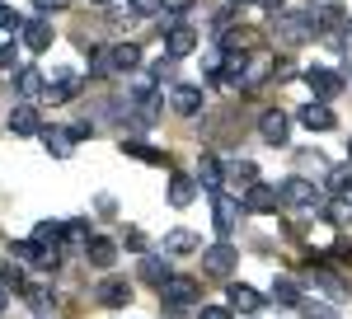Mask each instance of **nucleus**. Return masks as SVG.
Wrapping results in <instances>:
<instances>
[{
    "mask_svg": "<svg viewBox=\"0 0 352 319\" xmlns=\"http://www.w3.org/2000/svg\"><path fill=\"white\" fill-rule=\"evenodd\" d=\"M0 28H5V33H19V28H24V19H19V10L0 5Z\"/></svg>",
    "mask_w": 352,
    "mask_h": 319,
    "instance_id": "4c0bfd02",
    "label": "nucleus"
},
{
    "mask_svg": "<svg viewBox=\"0 0 352 319\" xmlns=\"http://www.w3.org/2000/svg\"><path fill=\"white\" fill-rule=\"evenodd\" d=\"M282 202H287V207H320V188L310 184L305 174H292V179L282 184Z\"/></svg>",
    "mask_w": 352,
    "mask_h": 319,
    "instance_id": "0eeeda50",
    "label": "nucleus"
},
{
    "mask_svg": "<svg viewBox=\"0 0 352 319\" xmlns=\"http://www.w3.org/2000/svg\"><path fill=\"white\" fill-rule=\"evenodd\" d=\"M305 319H338V310L333 305H324V300H315V296H300V305H296Z\"/></svg>",
    "mask_w": 352,
    "mask_h": 319,
    "instance_id": "7c9ffc66",
    "label": "nucleus"
},
{
    "mask_svg": "<svg viewBox=\"0 0 352 319\" xmlns=\"http://www.w3.org/2000/svg\"><path fill=\"white\" fill-rule=\"evenodd\" d=\"M89 5H109V0H89Z\"/></svg>",
    "mask_w": 352,
    "mask_h": 319,
    "instance_id": "09e8293b",
    "label": "nucleus"
},
{
    "mask_svg": "<svg viewBox=\"0 0 352 319\" xmlns=\"http://www.w3.org/2000/svg\"><path fill=\"white\" fill-rule=\"evenodd\" d=\"M282 202V188H272V184H249L244 188V212H254V216H268L272 207Z\"/></svg>",
    "mask_w": 352,
    "mask_h": 319,
    "instance_id": "1a4fd4ad",
    "label": "nucleus"
},
{
    "mask_svg": "<svg viewBox=\"0 0 352 319\" xmlns=\"http://www.w3.org/2000/svg\"><path fill=\"white\" fill-rule=\"evenodd\" d=\"M258 136H263L268 146H277V151H282V146L292 141V118H287L282 108H268V113H258Z\"/></svg>",
    "mask_w": 352,
    "mask_h": 319,
    "instance_id": "39448f33",
    "label": "nucleus"
},
{
    "mask_svg": "<svg viewBox=\"0 0 352 319\" xmlns=\"http://www.w3.org/2000/svg\"><path fill=\"white\" fill-rule=\"evenodd\" d=\"M230 315H235L230 305H202V315H197V319H230Z\"/></svg>",
    "mask_w": 352,
    "mask_h": 319,
    "instance_id": "ea45409f",
    "label": "nucleus"
},
{
    "mask_svg": "<svg viewBox=\"0 0 352 319\" xmlns=\"http://www.w3.org/2000/svg\"><path fill=\"white\" fill-rule=\"evenodd\" d=\"M5 305H10V287L0 282V315H5Z\"/></svg>",
    "mask_w": 352,
    "mask_h": 319,
    "instance_id": "a18cd8bd",
    "label": "nucleus"
},
{
    "mask_svg": "<svg viewBox=\"0 0 352 319\" xmlns=\"http://www.w3.org/2000/svg\"><path fill=\"white\" fill-rule=\"evenodd\" d=\"M310 277H315V287H320V292L329 296V300H352V287L348 282H343V277H338V272H333V267H315V272H310Z\"/></svg>",
    "mask_w": 352,
    "mask_h": 319,
    "instance_id": "dca6fc26",
    "label": "nucleus"
},
{
    "mask_svg": "<svg viewBox=\"0 0 352 319\" xmlns=\"http://www.w3.org/2000/svg\"><path fill=\"white\" fill-rule=\"evenodd\" d=\"M305 85H310V94H315V99H338V94H343V85H348V80L338 76V71H329V66H310V71H305Z\"/></svg>",
    "mask_w": 352,
    "mask_h": 319,
    "instance_id": "423d86ee",
    "label": "nucleus"
},
{
    "mask_svg": "<svg viewBox=\"0 0 352 319\" xmlns=\"http://www.w3.org/2000/svg\"><path fill=\"white\" fill-rule=\"evenodd\" d=\"M10 249H14V258H19V263H33V254H38V239H33V235H28V239H14Z\"/></svg>",
    "mask_w": 352,
    "mask_h": 319,
    "instance_id": "c9c22d12",
    "label": "nucleus"
},
{
    "mask_svg": "<svg viewBox=\"0 0 352 319\" xmlns=\"http://www.w3.org/2000/svg\"><path fill=\"white\" fill-rule=\"evenodd\" d=\"M0 282H5L10 292H24V287H28V277H24V267H19V263H5V267H0Z\"/></svg>",
    "mask_w": 352,
    "mask_h": 319,
    "instance_id": "72a5a7b5",
    "label": "nucleus"
},
{
    "mask_svg": "<svg viewBox=\"0 0 352 319\" xmlns=\"http://www.w3.org/2000/svg\"><path fill=\"white\" fill-rule=\"evenodd\" d=\"M235 263H240V249H235L230 239H221V244H212V249H202V272H207V277H230Z\"/></svg>",
    "mask_w": 352,
    "mask_h": 319,
    "instance_id": "20e7f679",
    "label": "nucleus"
},
{
    "mask_svg": "<svg viewBox=\"0 0 352 319\" xmlns=\"http://www.w3.org/2000/svg\"><path fill=\"white\" fill-rule=\"evenodd\" d=\"M132 300V287L122 282V277H104L99 282V305H109V310H122Z\"/></svg>",
    "mask_w": 352,
    "mask_h": 319,
    "instance_id": "4be33fe9",
    "label": "nucleus"
},
{
    "mask_svg": "<svg viewBox=\"0 0 352 319\" xmlns=\"http://www.w3.org/2000/svg\"><path fill=\"white\" fill-rule=\"evenodd\" d=\"M320 216H324V221H333V226H343V221L352 216V202H348V197H333V202H324V207H320Z\"/></svg>",
    "mask_w": 352,
    "mask_h": 319,
    "instance_id": "473e14b6",
    "label": "nucleus"
},
{
    "mask_svg": "<svg viewBox=\"0 0 352 319\" xmlns=\"http://www.w3.org/2000/svg\"><path fill=\"white\" fill-rule=\"evenodd\" d=\"M160 300L169 310H188V305H202V282L197 277H169L160 287Z\"/></svg>",
    "mask_w": 352,
    "mask_h": 319,
    "instance_id": "7ed1b4c3",
    "label": "nucleus"
},
{
    "mask_svg": "<svg viewBox=\"0 0 352 319\" xmlns=\"http://www.w3.org/2000/svg\"><path fill=\"white\" fill-rule=\"evenodd\" d=\"M85 258H89L94 267H113V263H118V244H113V239H104V235H89Z\"/></svg>",
    "mask_w": 352,
    "mask_h": 319,
    "instance_id": "5701e85b",
    "label": "nucleus"
},
{
    "mask_svg": "<svg viewBox=\"0 0 352 319\" xmlns=\"http://www.w3.org/2000/svg\"><path fill=\"white\" fill-rule=\"evenodd\" d=\"M300 118V127H310V132H329V127H333V122H338V118H333V108L324 104V99H315V104H305L296 113Z\"/></svg>",
    "mask_w": 352,
    "mask_h": 319,
    "instance_id": "a211bd4d",
    "label": "nucleus"
},
{
    "mask_svg": "<svg viewBox=\"0 0 352 319\" xmlns=\"http://www.w3.org/2000/svg\"><path fill=\"white\" fill-rule=\"evenodd\" d=\"M230 184H258V164H254V160H235V164H230Z\"/></svg>",
    "mask_w": 352,
    "mask_h": 319,
    "instance_id": "2f4dec72",
    "label": "nucleus"
},
{
    "mask_svg": "<svg viewBox=\"0 0 352 319\" xmlns=\"http://www.w3.org/2000/svg\"><path fill=\"white\" fill-rule=\"evenodd\" d=\"M300 282H292V277H277V287H272V300L277 305H300Z\"/></svg>",
    "mask_w": 352,
    "mask_h": 319,
    "instance_id": "c756f323",
    "label": "nucleus"
},
{
    "mask_svg": "<svg viewBox=\"0 0 352 319\" xmlns=\"http://www.w3.org/2000/svg\"><path fill=\"white\" fill-rule=\"evenodd\" d=\"M348 160H352V136H348Z\"/></svg>",
    "mask_w": 352,
    "mask_h": 319,
    "instance_id": "de8ad7c7",
    "label": "nucleus"
},
{
    "mask_svg": "<svg viewBox=\"0 0 352 319\" xmlns=\"http://www.w3.org/2000/svg\"><path fill=\"white\" fill-rule=\"evenodd\" d=\"M192 47H197V28H192V24L174 19V24L164 28V52L174 56V61H179V56H188Z\"/></svg>",
    "mask_w": 352,
    "mask_h": 319,
    "instance_id": "6e6552de",
    "label": "nucleus"
},
{
    "mask_svg": "<svg viewBox=\"0 0 352 319\" xmlns=\"http://www.w3.org/2000/svg\"><path fill=\"white\" fill-rule=\"evenodd\" d=\"M188 10H192V0H160V14H174V19L188 14Z\"/></svg>",
    "mask_w": 352,
    "mask_h": 319,
    "instance_id": "58836bf2",
    "label": "nucleus"
},
{
    "mask_svg": "<svg viewBox=\"0 0 352 319\" xmlns=\"http://www.w3.org/2000/svg\"><path fill=\"white\" fill-rule=\"evenodd\" d=\"M141 66V47L136 43H113V47H94L89 76H132Z\"/></svg>",
    "mask_w": 352,
    "mask_h": 319,
    "instance_id": "f03ea898",
    "label": "nucleus"
},
{
    "mask_svg": "<svg viewBox=\"0 0 352 319\" xmlns=\"http://www.w3.org/2000/svg\"><path fill=\"white\" fill-rule=\"evenodd\" d=\"M19 33H24V47H28V52H47V47H52V24H47L43 14H38V19H24Z\"/></svg>",
    "mask_w": 352,
    "mask_h": 319,
    "instance_id": "f3484780",
    "label": "nucleus"
},
{
    "mask_svg": "<svg viewBox=\"0 0 352 319\" xmlns=\"http://www.w3.org/2000/svg\"><path fill=\"white\" fill-rule=\"evenodd\" d=\"M33 239H38V244H61V226H56V221H38V226H33Z\"/></svg>",
    "mask_w": 352,
    "mask_h": 319,
    "instance_id": "f704fd0d",
    "label": "nucleus"
},
{
    "mask_svg": "<svg viewBox=\"0 0 352 319\" xmlns=\"http://www.w3.org/2000/svg\"><path fill=\"white\" fill-rule=\"evenodd\" d=\"M197 188H202V184H197V174H169V202L184 212L192 197H197Z\"/></svg>",
    "mask_w": 352,
    "mask_h": 319,
    "instance_id": "412c9836",
    "label": "nucleus"
},
{
    "mask_svg": "<svg viewBox=\"0 0 352 319\" xmlns=\"http://www.w3.org/2000/svg\"><path fill=\"white\" fill-rule=\"evenodd\" d=\"M136 277H141L146 287H164V282L174 277V267H169V254H141V267H136Z\"/></svg>",
    "mask_w": 352,
    "mask_h": 319,
    "instance_id": "9d476101",
    "label": "nucleus"
},
{
    "mask_svg": "<svg viewBox=\"0 0 352 319\" xmlns=\"http://www.w3.org/2000/svg\"><path fill=\"white\" fill-rule=\"evenodd\" d=\"M122 155H136V160H146V164H164V151L146 146V141H132V136H122Z\"/></svg>",
    "mask_w": 352,
    "mask_h": 319,
    "instance_id": "c85d7f7f",
    "label": "nucleus"
},
{
    "mask_svg": "<svg viewBox=\"0 0 352 319\" xmlns=\"http://www.w3.org/2000/svg\"><path fill=\"white\" fill-rule=\"evenodd\" d=\"M76 94H80V76H61L56 85H47V99L52 104H71Z\"/></svg>",
    "mask_w": 352,
    "mask_h": 319,
    "instance_id": "cd10ccee",
    "label": "nucleus"
},
{
    "mask_svg": "<svg viewBox=\"0 0 352 319\" xmlns=\"http://www.w3.org/2000/svg\"><path fill=\"white\" fill-rule=\"evenodd\" d=\"M258 5H263L268 14H277V10H282V0H258Z\"/></svg>",
    "mask_w": 352,
    "mask_h": 319,
    "instance_id": "49530a36",
    "label": "nucleus"
},
{
    "mask_svg": "<svg viewBox=\"0 0 352 319\" xmlns=\"http://www.w3.org/2000/svg\"><path fill=\"white\" fill-rule=\"evenodd\" d=\"M212 207H217V216H212V221H217V230H221V235H230L244 207L235 202V197H230V192H212Z\"/></svg>",
    "mask_w": 352,
    "mask_h": 319,
    "instance_id": "2eb2a0df",
    "label": "nucleus"
},
{
    "mask_svg": "<svg viewBox=\"0 0 352 319\" xmlns=\"http://www.w3.org/2000/svg\"><path fill=\"white\" fill-rule=\"evenodd\" d=\"M333 258H338V263H348V258H352V244H348V239H338V244H333Z\"/></svg>",
    "mask_w": 352,
    "mask_h": 319,
    "instance_id": "37998d69",
    "label": "nucleus"
},
{
    "mask_svg": "<svg viewBox=\"0 0 352 319\" xmlns=\"http://www.w3.org/2000/svg\"><path fill=\"white\" fill-rule=\"evenodd\" d=\"M24 300L33 305V315L52 319V310H56V292H52V287H33V282H28V287H24Z\"/></svg>",
    "mask_w": 352,
    "mask_h": 319,
    "instance_id": "b1692460",
    "label": "nucleus"
},
{
    "mask_svg": "<svg viewBox=\"0 0 352 319\" xmlns=\"http://www.w3.org/2000/svg\"><path fill=\"white\" fill-rule=\"evenodd\" d=\"M19 66H24V61H19V47L5 43V47H0V71H19Z\"/></svg>",
    "mask_w": 352,
    "mask_h": 319,
    "instance_id": "e433bc0d",
    "label": "nucleus"
},
{
    "mask_svg": "<svg viewBox=\"0 0 352 319\" xmlns=\"http://www.w3.org/2000/svg\"><path fill=\"white\" fill-rule=\"evenodd\" d=\"M230 5H244V0H230Z\"/></svg>",
    "mask_w": 352,
    "mask_h": 319,
    "instance_id": "8fccbe9b",
    "label": "nucleus"
},
{
    "mask_svg": "<svg viewBox=\"0 0 352 319\" xmlns=\"http://www.w3.org/2000/svg\"><path fill=\"white\" fill-rule=\"evenodd\" d=\"M169 108H174L179 118H197V113H202V89H197V85H174V89H169Z\"/></svg>",
    "mask_w": 352,
    "mask_h": 319,
    "instance_id": "9b49d317",
    "label": "nucleus"
},
{
    "mask_svg": "<svg viewBox=\"0 0 352 319\" xmlns=\"http://www.w3.org/2000/svg\"><path fill=\"white\" fill-rule=\"evenodd\" d=\"M66 5H71V0H33L38 14H56V10H66Z\"/></svg>",
    "mask_w": 352,
    "mask_h": 319,
    "instance_id": "79ce46f5",
    "label": "nucleus"
},
{
    "mask_svg": "<svg viewBox=\"0 0 352 319\" xmlns=\"http://www.w3.org/2000/svg\"><path fill=\"white\" fill-rule=\"evenodd\" d=\"M164 254H169V258H184V254H202V239L192 235V230H184V226H179V230H169V235H164Z\"/></svg>",
    "mask_w": 352,
    "mask_h": 319,
    "instance_id": "aec40b11",
    "label": "nucleus"
},
{
    "mask_svg": "<svg viewBox=\"0 0 352 319\" xmlns=\"http://www.w3.org/2000/svg\"><path fill=\"white\" fill-rule=\"evenodd\" d=\"M132 14H160V0H127Z\"/></svg>",
    "mask_w": 352,
    "mask_h": 319,
    "instance_id": "a19ab883",
    "label": "nucleus"
},
{
    "mask_svg": "<svg viewBox=\"0 0 352 319\" xmlns=\"http://www.w3.org/2000/svg\"><path fill=\"white\" fill-rule=\"evenodd\" d=\"M43 146H47V155H56V160H71L76 155V132L71 127H43Z\"/></svg>",
    "mask_w": 352,
    "mask_h": 319,
    "instance_id": "4468645a",
    "label": "nucleus"
},
{
    "mask_svg": "<svg viewBox=\"0 0 352 319\" xmlns=\"http://www.w3.org/2000/svg\"><path fill=\"white\" fill-rule=\"evenodd\" d=\"M61 244H66V249H85V244H89V216H71V221L61 226Z\"/></svg>",
    "mask_w": 352,
    "mask_h": 319,
    "instance_id": "393cba45",
    "label": "nucleus"
},
{
    "mask_svg": "<svg viewBox=\"0 0 352 319\" xmlns=\"http://www.w3.org/2000/svg\"><path fill=\"white\" fill-rule=\"evenodd\" d=\"M10 132H14V136H38V132H43V118H38V108L28 104V99L10 108Z\"/></svg>",
    "mask_w": 352,
    "mask_h": 319,
    "instance_id": "ddd939ff",
    "label": "nucleus"
},
{
    "mask_svg": "<svg viewBox=\"0 0 352 319\" xmlns=\"http://www.w3.org/2000/svg\"><path fill=\"white\" fill-rule=\"evenodd\" d=\"M226 305L240 310V315H258V310H263V296L254 292V287H244V282H230V287H226Z\"/></svg>",
    "mask_w": 352,
    "mask_h": 319,
    "instance_id": "f8f14e48",
    "label": "nucleus"
},
{
    "mask_svg": "<svg viewBox=\"0 0 352 319\" xmlns=\"http://www.w3.org/2000/svg\"><path fill=\"white\" fill-rule=\"evenodd\" d=\"M315 33H320V28H315V14H310V10H277V14H272V38H277V47H305Z\"/></svg>",
    "mask_w": 352,
    "mask_h": 319,
    "instance_id": "f257e3e1",
    "label": "nucleus"
},
{
    "mask_svg": "<svg viewBox=\"0 0 352 319\" xmlns=\"http://www.w3.org/2000/svg\"><path fill=\"white\" fill-rule=\"evenodd\" d=\"M197 184L207 188V192H221L226 174H221V160L217 155H202V164H197Z\"/></svg>",
    "mask_w": 352,
    "mask_h": 319,
    "instance_id": "bb28decb",
    "label": "nucleus"
},
{
    "mask_svg": "<svg viewBox=\"0 0 352 319\" xmlns=\"http://www.w3.org/2000/svg\"><path fill=\"white\" fill-rule=\"evenodd\" d=\"M127 244H132L136 254H141V249H146V235H141V230H127Z\"/></svg>",
    "mask_w": 352,
    "mask_h": 319,
    "instance_id": "c03bdc74",
    "label": "nucleus"
},
{
    "mask_svg": "<svg viewBox=\"0 0 352 319\" xmlns=\"http://www.w3.org/2000/svg\"><path fill=\"white\" fill-rule=\"evenodd\" d=\"M14 85H19V99H28V104L33 99H47V80H43L38 66H19V80Z\"/></svg>",
    "mask_w": 352,
    "mask_h": 319,
    "instance_id": "6ab92c4d",
    "label": "nucleus"
},
{
    "mask_svg": "<svg viewBox=\"0 0 352 319\" xmlns=\"http://www.w3.org/2000/svg\"><path fill=\"white\" fill-rule=\"evenodd\" d=\"M324 184L333 197H352V160L348 164H333V169H324Z\"/></svg>",
    "mask_w": 352,
    "mask_h": 319,
    "instance_id": "a878e982",
    "label": "nucleus"
}]
</instances>
